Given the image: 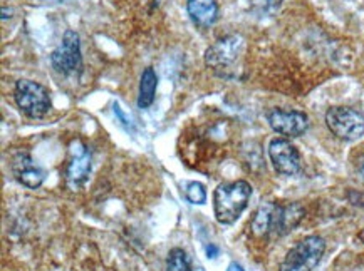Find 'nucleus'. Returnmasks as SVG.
I'll list each match as a JSON object with an SVG mask.
<instances>
[{
    "instance_id": "423d86ee",
    "label": "nucleus",
    "mask_w": 364,
    "mask_h": 271,
    "mask_svg": "<svg viewBox=\"0 0 364 271\" xmlns=\"http://www.w3.org/2000/svg\"><path fill=\"white\" fill-rule=\"evenodd\" d=\"M50 64L63 76H73L82 69L81 42L74 31H66L60 44L50 54Z\"/></svg>"
},
{
    "instance_id": "f257e3e1",
    "label": "nucleus",
    "mask_w": 364,
    "mask_h": 271,
    "mask_svg": "<svg viewBox=\"0 0 364 271\" xmlns=\"http://www.w3.org/2000/svg\"><path fill=\"white\" fill-rule=\"evenodd\" d=\"M252 196V186L247 181H233L218 186L213 193V211L220 224H233L245 211Z\"/></svg>"
},
{
    "instance_id": "412c9836",
    "label": "nucleus",
    "mask_w": 364,
    "mask_h": 271,
    "mask_svg": "<svg viewBox=\"0 0 364 271\" xmlns=\"http://www.w3.org/2000/svg\"><path fill=\"white\" fill-rule=\"evenodd\" d=\"M359 172H361V176L364 177V157H363V161H361V166H359Z\"/></svg>"
},
{
    "instance_id": "39448f33",
    "label": "nucleus",
    "mask_w": 364,
    "mask_h": 271,
    "mask_svg": "<svg viewBox=\"0 0 364 271\" xmlns=\"http://www.w3.org/2000/svg\"><path fill=\"white\" fill-rule=\"evenodd\" d=\"M326 126L341 141H356L364 136V116L351 107H331L326 112Z\"/></svg>"
},
{
    "instance_id": "6ab92c4d",
    "label": "nucleus",
    "mask_w": 364,
    "mask_h": 271,
    "mask_svg": "<svg viewBox=\"0 0 364 271\" xmlns=\"http://www.w3.org/2000/svg\"><path fill=\"white\" fill-rule=\"evenodd\" d=\"M267 2H269L270 7H279L284 2V0H267Z\"/></svg>"
},
{
    "instance_id": "a211bd4d",
    "label": "nucleus",
    "mask_w": 364,
    "mask_h": 271,
    "mask_svg": "<svg viewBox=\"0 0 364 271\" xmlns=\"http://www.w3.org/2000/svg\"><path fill=\"white\" fill-rule=\"evenodd\" d=\"M227 271H245V270L242 268V266H240L239 263H230V265H228Z\"/></svg>"
},
{
    "instance_id": "4468645a",
    "label": "nucleus",
    "mask_w": 364,
    "mask_h": 271,
    "mask_svg": "<svg viewBox=\"0 0 364 271\" xmlns=\"http://www.w3.org/2000/svg\"><path fill=\"white\" fill-rule=\"evenodd\" d=\"M274 204L275 203H264V204H260L259 209L255 211L254 218H252V221H250V230L255 236H259V238L269 236Z\"/></svg>"
},
{
    "instance_id": "6e6552de",
    "label": "nucleus",
    "mask_w": 364,
    "mask_h": 271,
    "mask_svg": "<svg viewBox=\"0 0 364 271\" xmlns=\"http://www.w3.org/2000/svg\"><path fill=\"white\" fill-rule=\"evenodd\" d=\"M269 157L279 175L294 176L301 171V154L289 139H272L269 144Z\"/></svg>"
},
{
    "instance_id": "9d476101",
    "label": "nucleus",
    "mask_w": 364,
    "mask_h": 271,
    "mask_svg": "<svg viewBox=\"0 0 364 271\" xmlns=\"http://www.w3.org/2000/svg\"><path fill=\"white\" fill-rule=\"evenodd\" d=\"M306 209L299 203L274 204L272 219H270L269 236L281 238L291 233L304 218Z\"/></svg>"
},
{
    "instance_id": "9b49d317",
    "label": "nucleus",
    "mask_w": 364,
    "mask_h": 271,
    "mask_svg": "<svg viewBox=\"0 0 364 271\" xmlns=\"http://www.w3.org/2000/svg\"><path fill=\"white\" fill-rule=\"evenodd\" d=\"M12 175L16 176L18 183L29 189L41 188L46 179L44 170L27 153L16 154V157L12 160Z\"/></svg>"
},
{
    "instance_id": "f8f14e48",
    "label": "nucleus",
    "mask_w": 364,
    "mask_h": 271,
    "mask_svg": "<svg viewBox=\"0 0 364 271\" xmlns=\"http://www.w3.org/2000/svg\"><path fill=\"white\" fill-rule=\"evenodd\" d=\"M186 11L193 24L202 29L213 26L218 18V4L215 0H188Z\"/></svg>"
},
{
    "instance_id": "1a4fd4ad",
    "label": "nucleus",
    "mask_w": 364,
    "mask_h": 271,
    "mask_svg": "<svg viewBox=\"0 0 364 271\" xmlns=\"http://www.w3.org/2000/svg\"><path fill=\"white\" fill-rule=\"evenodd\" d=\"M267 121L275 133L286 138H299L309 129V118L301 111H284L275 107L269 111Z\"/></svg>"
},
{
    "instance_id": "f3484780",
    "label": "nucleus",
    "mask_w": 364,
    "mask_h": 271,
    "mask_svg": "<svg viewBox=\"0 0 364 271\" xmlns=\"http://www.w3.org/2000/svg\"><path fill=\"white\" fill-rule=\"evenodd\" d=\"M207 255H208V258H217V255H218V248H217V246H213V245L207 246Z\"/></svg>"
},
{
    "instance_id": "ddd939ff",
    "label": "nucleus",
    "mask_w": 364,
    "mask_h": 271,
    "mask_svg": "<svg viewBox=\"0 0 364 271\" xmlns=\"http://www.w3.org/2000/svg\"><path fill=\"white\" fill-rule=\"evenodd\" d=\"M158 76L153 67H146L139 79V91H138V107L139 109H148L153 104L156 96Z\"/></svg>"
},
{
    "instance_id": "aec40b11",
    "label": "nucleus",
    "mask_w": 364,
    "mask_h": 271,
    "mask_svg": "<svg viewBox=\"0 0 364 271\" xmlns=\"http://www.w3.org/2000/svg\"><path fill=\"white\" fill-rule=\"evenodd\" d=\"M42 4H64L68 2V0H39Z\"/></svg>"
},
{
    "instance_id": "f03ea898",
    "label": "nucleus",
    "mask_w": 364,
    "mask_h": 271,
    "mask_svg": "<svg viewBox=\"0 0 364 271\" xmlns=\"http://www.w3.org/2000/svg\"><path fill=\"white\" fill-rule=\"evenodd\" d=\"M244 49L245 42L240 35H225L207 49V52H205V64L213 72L227 77L228 72L233 71L235 64L239 62L240 55L244 54Z\"/></svg>"
},
{
    "instance_id": "20e7f679",
    "label": "nucleus",
    "mask_w": 364,
    "mask_h": 271,
    "mask_svg": "<svg viewBox=\"0 0 364 271\" xmlns=\"http://www.w3.org/2000/svg\"><path fill=\"white\" fill-rule=\"evenodd\" d=\"M326 241L321 236H307L301 240L281 263V271H312L323 260Z\"/></svg>"
},
{
    "instance_id": "2eb2a0df",
    "label": "nucleus",
    "mask_w": 364,
    "mask_h": 271,
    "mask_svg": "<svg viewBox=\"0 0 364 271\" xmlns=\"http://www.w3.org/2000/svg\"><path fill=\"white\" fill-rule=\"evenodd\" d=\"M166 271H191L188 256L180 248H173L168 253L166 260Z\"/></svg>"
},
{
    "instance_id": "dca6fc26",
    "label": "nucleus",
    "mask_w": 364,
    "mask_h": 271,
    "mask_svg": "<svg viewBox=\"0 0 364 271\" xmlns=\"http://www.w3.org/2000/svg\"><path fill=\"white\" fill-rule=\"evenodd\" d=\"M185 194H186V199L193 204H203L205 201H207V191H205L203 184L197 183V181L186 184Z\"/></svg>"
},
{
    "instance_id": "0eeeda50",
    "label": "nucleus",
    "mask_w": 364,
    "mask_h": 271,
    "mask_svg": "<svg viewBox=\"0 0 364 271\" xmlns=\"http://www.w3.org/2000/svg\"><path fill=\"white\" fill-rule=\"evenodd\" d=\"M92 157L91 151L87 149L81 139H74L69 144L68 162H66V183L71 189H79L86 183L91 175Z\"/></svg>"
},
{
    "instance_id": "7ed1b4c3",
    "label": "nucleus",
    "mask_w": 364,
    "mask_h": 271,
    "mask_svg": "<svg viewBox=\"0 0 364 271\" xmlns=\"http://www.w3.org/2000/svg\"><path fill=\"white\" fill-rule=\"evenodd\" d=\"M14 99H16L18 109L32 119H41L50 111V92L42 84L31 81V79H21L14 87Z\"/></svg>"
}]
</instances>
